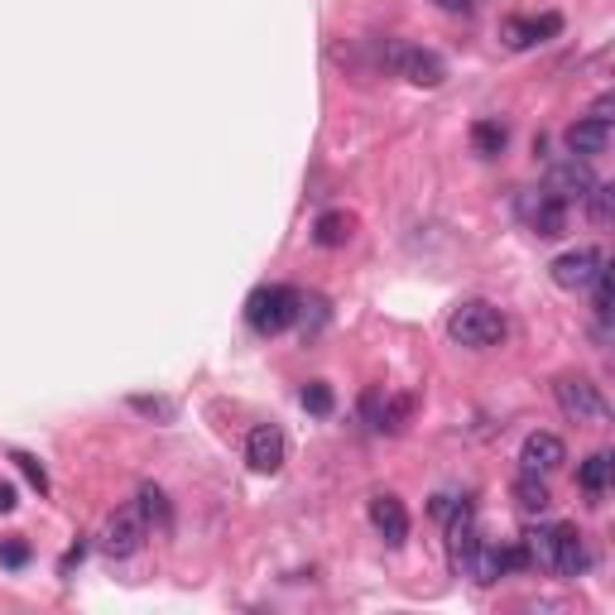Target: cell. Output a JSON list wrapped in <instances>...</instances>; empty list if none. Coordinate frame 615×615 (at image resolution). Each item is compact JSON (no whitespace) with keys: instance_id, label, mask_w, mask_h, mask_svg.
Instances as JSON below:
<instances>
[{"instance_id":"1","label":"cell","mask_w":615,"mask_h":615,"mask_svg":"<svg viewBox=\"0 0 615 615\" xmlns=\"http://www.w3.org/2000/svg\"><path fill=\"white\" fill-rule=\"evenodd\" d=\"M529 558H539L543 567H553V572H563V577H582L587 572V543L582 534L572 529V524H548L539 534H529Z\"/></svg>"},{"instance_id":"2","label":"cell","mask_w":615,"mask_h":615,"mask_svg":"<svg viewBox=\"0 0 615 615\" xmlns=\"http://www.w3.org/2000/svg\"><path fill=\"white\" fill-rule=\"evenodd\" d=\"M298 308H303V298H298L289 284H260V289L246 298V322H250V332L274 337V332L294 327Z\"/></svg>"},{"instance_id":"3","label":"cell","mask_w":615,"mask_h":615,"mask_svg":"<svg viewBox=\"0 0 615 615\" xmlns=\"http://www.w3.org/2000/svg\"><path fill=\"white\" fill-rule=\"evenodd\" d=\"M447 332H452V342L457 346L486 351V346H495L500 337H505V318H500V308L481 303V298H471V303H462V308H452Z\"/></svg>"},{"instance_id":"4","label":"cell","mask_w":615,"mask_h":615,"mask_svg":"<svg viewBox=\"0 0 615 615\" xmlns=\"http://www.w3.org/2000/svg\"><path fill=\"white\" fill-rule=\"evenodd\" d=\"M380 63L394 68V73H404L414 87H443V77H447V63L433 49L399 44V39H385V44H380Z\"/></svg>"},{"instance_id":"5","label":"cell","mask_w":615,"mask_h":615,"mask_svg":"<svg viewBox=\"0 0 615 615\" xmlns=\"http://www.w3.org/2000/svg\"><path fill=\"white\" fill-rule=\"evenodd\" d=\"M149 539V519L140 505H121L116 515L106 519V529H101V548L111 553V558H130V553H140Z\"/></svg>"},{"instance_id":"6","label":"cell","mask_w":615,"mask_h":615,"mask_svg":"<svg viewBox=\"0 0 615 615\" xmlns=\"http://www.w3.org/2000/svg\"><path fill=\"white\" fill-rule=\"evenodd\" d=\"M519 217L529 222V231H534L539 241H558V236L567 231V202L563 197H553L548 188H539V193L519 197Z\"/></svg>"},{"instance_id":"7","label":"cell","mask_w":615,"mask_h":615,"mask_svg":"<svg viewBox=\"0 0 615 615\" xmlns=\"http://www.w3.org/2000/svg\"><path fill=\"white\" fill-rule=\"evenodd\" d=\"M553 394H558V409H563L567 419L577 423H606V399H601V390L591 385V380H582V375H567V380H558L553 385Z\"/></svg>"},{"instance_id":"8","label":"cell","mask_w":615,"mask_h":615,"mask_svg":"<svg viewBox=\"0 0 615 615\" xmlns=\"http://www.w3.org/2000/svg\"><path fill=\"white\" fill-rule=\"evenodd\" d=\"M601 270H606V255L601 250H591V246L567 250V255L553 260V284L558 289H591V279Z\"/></svg>"},{"instance_id":"9","label":"cell","mask_w":615,"mask_h":615,"mask_svg":"<svg viewBox=\"0 0 615 615\" xmlns=\"http://www.w3.org/2000/svg\"><path fill=\"white\" fill-rule=\"evenodd\" d=\"M563 29V15H534V20H524V15H515V20H505L500 25V39H505V49H539V44H548L553 34Z\"/></svg>"},{"instance_id":"10","label":"cell","mask_w":615,"mask_h":615,"mask_svg":"<svg viewBox=\"0 0 615 615\" xmlns=\"http://www.w3.org/2000/svg\"><path fill=\"white\" fill-rule=\"evenodd\" d=\"M370 524H375V534L399 548V543L409 539V510H404V500L399 495H370Z\"/></svg>"},{"instance_id":"11","label":"cell","mask_w":615,"mask_h":615,"mask_svg":"<svg viewBox=\"0 0 615 615\" xmlns=\"http://www.w3.org/2000/svg\"><path fill=\"white\" fill-rule=\"evenodd\" d=\"M567 462V447L558 433H529L524 447H519V467L534 471V476H548V471H558Z\"/></svg>"},{"instance_id":"12","label":"cell","mask_w":615,"mask_h":615,"mask_svg":"<svg viewBox=\"0 0 615 615\" xmlns=\"http://www.w3.org/2000/svg\"><path fill=\"white\" fill-rule=\"evenodd\" d=\"M284 433L274 428V423H260V428H250V438H246V462L255 471H265V476H274V471L284 467Z\"/></svg>"},{"instance_id":"13","label":"cell","mask_w":615,"mask_h":615,"mask_svg":"<svg viewBox=\"0 0 615 615\" xmlns=\"http://www.w3.org/2000/svg\"><path fill=\"white\" fill-rule=\"evenodd\" d=\"M591 183H596V178H591V169L577 159V154L558 159V164H553V173H548V193L563 197V202H572V197H587Z\"/></svg>"},{"instance_id":"14","label":"cell","mask_w":615,"mask_h":615,"mask_svg":"<svg viewBox=\"0 0 615 615\" xmlns=\"http://www.w3.org/2000/svg\"><path fill=\"white\" fill-rule=\"evenodd\" d=\"M563 145H567V154H577V159H596V154H606V145H611V125L582 116L577 125H567Z\"/></svg>"},{"instance_id":"15","label":"cell","mask_w":615,"mask_h":615,"mask_svg":"<svg viewBox=\"0 0 615 615\" xmlns=\"http://www.w3.org/2000/svg\"><path fill=\"white\" fill-rule=\"evenodd\" d=\"M611 471H615V457L611 452H591L587 462L577 467V486L587 495H601L606 486H611Z\"/></svg>"},{"instance_id":"16","label":"cell","mask_w":615,"mask_h":615,"mask_svg":"<svg viewBox=\"0 0 615 615\" xmlns=\"http://www.w3.org/2000/svg\"><path fill=\"white\" fill-rule=\"evenodd\" d=\"M351 231H356V222H351L346 212H322L318 226H313V241H318L322 250H337L351 241Z\"/></svg>"},{"instance_id":"17","label":"cell","mask_w":615,"mask_h":615,"mask_svg":"<svg viewBox=\"0 0 615 615\" xmlns=\"http://www.w3.org/2000/svg\"><path fill=\"white\" fill-rule=\"evenodd\" d=\"M515 500H519V510H524V515H543V510L553 505L548 486H543V481L534 476V471H524V476L515 481Z\"/></svg>"},{"instance_id":"18","label":"cell","mask_w":615,"mask_h":615,"mask_svg":"<svg viewBox=\"0 0 615 615\" xmlns=\"http://www.w3.org/2000/svg\"><path fill=\"white\" fill-rule=\"evenodd\" d=\"M505 145H510V130H505L500 121H476L471 125V149H476L481 159H495Z\"/></svg>"},{"instance_id":"19","label":"cell","mask_w":615,"mask_h":615,"mask_svg":"<svg viewBox=\"0 0 615 615\" xmlns=\"http://www.w3.org/2000/svg\"><path fill=\"white\" fill-rule=\"evenodd\" d=\"M414 414V399L409 394H385V404H380V423H375V433H399L404 423Z\"/></svg>"},{"instance_id":"20","label":"cell","mask_w":615,"mask_h":615,"mask_svg":"<svg viewBox=\"0 0 615 615\" xmlns=\"http://www.w3.org/2000/svg\"><path fill=\"white\" fill-rule=\"evenodd\" d=\"M140 510H145V519H154V524H164V529H169V495L159 491V486H145V491H140Z\"/></svg>"},{"instance_id":"21","label":"cell","mask_w":615,"mask_h":615,"mask_svg":"<svg viewBox=\"0 0 615 615\" xmlns=\"http://www.w3.org/2000/svg\"><path fill=\"white\" fill-rule=\"evenodd\" d=\"M611 197H615L611 183H591L587 207H591V222H596V226H611Z\"/></svg>"},{"instance_id":"22","label":"cell","mask_w":615,"mask_h":615,"mask_svg":"<svg viewBox=\"0 0 615 615\" xmlns=\"http://www.w3.org/2000/svg\"><path fill=\"white\" fill-rule=\"evenodd\" d=\"M332 404H337V399H332V390H327L322 380L303 385V409H308V414H332Z\"/></svg>"},{"instance_id":"23","label":"cell","mask_w":615,"mask_h":615,"mask_svg":"<svg viewBox=\"0 0 615 615\" xmlns=\"http://www.w3.org/2000/svg\"><path fill=\"white\" fill-rule=\"evenodd\" d=\"M130 409H140V414H149V419H164V423L178 414V404H173V399H149V394H135V399H130Z\"/></svg>"},{"instance_id":"24","label":"cell","mask_w":615,"mask_h":615,"mask_svg":"<svg viewBox=\"0 0 615 615\" xmlns=\"http://www.w3.org/2000/svg\"><path fill=\"white\" fill-rule=\"evenodd\" d=\"M0 563L5 567H25L29 563V543L25 539H0Z\"/></svg>"},{"instance_id":"25","label":"cell","mask_w":615,"mask_h":615,"mask_svg":"<svg viewBox=\"0 0 615 615\" xmlns=\"http://www.w3.org/2000/svg\"><path fill=\"white\" fill-rule=\"evenodd\" d=\"M15 462H20V471L29 476V486H34V491H49V476H44V467H39L29 452H15Z\"/></svg>"},{"instance_id":"26","label":"cell","mask_w":615,"mask_h":615,"mask_svg":"<svg viewBox=\"0 0 615 615\" xmlns=\"http://www.w3.org/2000/svg\"><path fill=\"white\" fill-rule=\"evenodd\" d=\"M380 404H385V390H366V394H361V414H366L370 428L380 423Z\"/></svg>"},{"instance_id":"27","label":"cell","mask_w":615,"mask_h":615,"mask_svg":"<svg viewBox=\"0 0 615 615\" xmlns=\"http://www.w3.org/2000/svg\"><path fill=\"white\" fill-rule=\"evenodd\" d=\"M438 10H447V15H471L476 10V0H433Z\"/></svg>"},{"instance_id":"28","label":"cell","mask_w":615,"mask_h":615,"mask_svg":"<svg viewBox=\"0 0 615 615\" xmlns=\"http://www.w3.org/2000/svg\"><path fill=\"white\" fill-rule=\"evenodd\" d=\"M591 121H606V125H611V97H601L596 106H591Z\"/></svg>"},{"instance_id":"29","label":"cell","mask_w":615,"mask_h":615,"mask_svg":"<svg viewBox=\"0 0 615 615\" xmlns=\"http://www.w3.org/2000/svg\"><path fill=\"white\" fill-rule=\"evenodd\" d=\"M5 510H15V486H10V481H0V515H5Z\"/></svg>"}]
</instances>
